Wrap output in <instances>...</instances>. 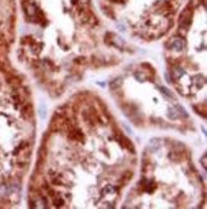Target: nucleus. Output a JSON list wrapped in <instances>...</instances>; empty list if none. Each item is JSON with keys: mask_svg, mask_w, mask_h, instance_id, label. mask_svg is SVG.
I'll return each instance as SVG.
<instances>
[{"mask_svg": "<svg viewBox=\"0 0 207 209\" xmlns=\"http://www.w3.org/2000/svg\"><path fill=\"white\" fill-rule=\"evenodd\" d=\"M183 0H104V8L121 26L141 35L155 36L171 25Z\"/></svg>", "mask_w": 207, "mask_h": 209, "instance_id": "nucleus-1", "label": "nucleus"}, {"mask_svg": "<svg viewBox=\"0 0 207 209\" xmlns=\"http://www.w3.org/2000/svg\"><path fill=\"white\" fill-rule=\"evenodd\" d=\"M168 46H169V49L174 50V51H182V50L185 47V40L180 35H178V36H175V37L171 39Z\"/></svg>", "mask_w": 207, "mask_h": 209, "instance_id": "nucleus-2", "label": "nucleus"}, {"mask_svg": "<svg viewBox=\"0 0 207 209\" xmlns=\"http://www.w3.org/2000/svg\"><path fill=\"white\" fill-rule=\"evenodd\" d=\"M10 187L7 186L5 184H0V198H5L7 195H9Z\"/></svg>", "mask_w": 207, "mask_h": 209, "instance_id": "nucleus-3", "label": "nucleus"}]
</instances>
